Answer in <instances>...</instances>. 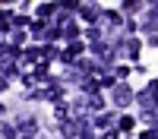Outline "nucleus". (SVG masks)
I'll return each instance as SVG.
<instances>
[{"label":"nucleus","mask_w":158,"mask_h":139,"mask_svg":"<svg viewBox=\"0 0 158 139\" xmlns=\"http://www.w3.org/2000/svg\"><path fill=\"white\" fill-rule=\"evenodd\" d=\"M63 35H67L70 41H76V38H79V29H76V22H70L67 29H63Z\"/></svg>","instance_id":"0eeeda50"},{"label":"nucleus","mask_w":158,"mask_h":139,"mask_svg":"<svg viewBox=\"0 0 158 139\" xmlns=\"http://www.w3.org/2000/svg\"><path fill=\"white\" fill-rule=\"evenodd\" d=\"M3 139H16V130H13V126H3Z\"/></svg>","instance_id":"9d476101"},{"label":"nucleus","mask_w":158,"mask_h":139,"mask_svg":"<svg viewBox=\"0 0 158 139\" xmlns=\"http://www.w3.org/2000/svg\"><path fill=\"white\" fill-rule=\"evenodd\" d=\"M92 54L98 57V63H111V47H108V44L95 41V44H92Z\"/></svg>","instance_id":"f03ea898"},{"label":"nucleus","mask_w":158,"mask_h":139,"mask_svg":"<svg viewBox=\"0 0 158 139\" xmlns=\"http://www.w3.org/2000/svg\"><path fill=\"white\" fill-rule=\"evenodd\" d=\"M3 88H6V76H0V92H3Z\"/></svg>","instance_id":"9b49d317"},{"label":"nucleus","mask_w":158,"mask_h":139,"mask_svg":"<svg viewBox=\"0 0 158 139\" xmlns=\"http://www.w3.org/2000/svg\"><path fill=\"white\" fill-rule=\"evenodd\" d=\"M76 54H82V44H79V41H73V44H70V51L63 54V60H67V63H73V57H76Z\"/></svg>","instance_id":"39448f33"},{"label":"nucleus","mask_w":158,"mask_h":139,"mask_svg":"<svg viewBox=\"0 0 158 139\" xmlns=\"http://www.w3.org/2000/svg\"><path fill=\"white\" fill-rule=\"evenodd\" d=\"M133 98H136V95H133V88H130V85H114V104H117V108H127Z\"/></svg>","instance_id":"f257e3e1"},{"label":"nucleus","mask_w":158,"mask_h":139,"mask_svg":"<svg viewBox=\"0 0 158 139\" xmlns=\"http://www.w3.org/2000/svg\"><path fill=\"white\" fill-rule=\"evenodd\" d=\"M54 13H57L54 3H41V6H38V16H54Z\"/></svg>","instance_id":"423d86ee"},{"label":"nucleus","mask_w":158,"mask_h":139,"mask_svg":"<svg viewBox=\"0 0 158 139\" xmlns=\"http://www.w3.org/2000/svg\"><path fill=\"white\" fill-rule=\"evenodd\" d=\"M79 13H82V19H89V22H92V19H98V10L92 6V3H82V6H79Z\"/></svg>","instance_id":"20e7f679"},{"label":"nucleus","mask_w":158,"mask_h":139,"mask_svg":"<svg viewBox=\"0 0 158 139\" xmlns=\"http://www.w3.org/2000/svg\"><path fill=\"white\" fill-rule=\"evenodd\" d=\"M89 108H92V111H101V108H104L101 95H92V98H89Z\"/></svg>","instance_id":"6e6552de"},{"label":"nucleus","mask_w":158,"mask_h":139,"mask_svg":"<svg viewBox=\"0 0 158 139\" xmlns=\"http://www.w3.org/2000/svg\"><path fill=\"white\" fill-rule=\"evenodd\" d=\"M3 111H6V108H3V104H0V114H3Z\"/></svg>","instance_id":"f8f14e48"},{"label":"nucleus","mask_w":158,"mask_h":139,"mask_svg":"<svg viewBox=\"0 0 158 139\" xmlns=\"http://www.w3.org/2000/svg\"><path fill=\"white\" fill-rule=\"evenodd\" d=\"M133 126V117H120V130H130Z\"/></svg>","instance_id":"1a4fd4ad"},{"label":"nucleus","mask_w":158,"mask_h":139,"mask_svg":"<svg viewBox=\"0 0 158 139\" xmlns=\"http://www.w3.org/2000/svg\"><path fill=\"white\" fill-rule=\"evenodd\" d=\"M22 139H35V136H22Z\"/></svg>","instance_id":"ddd939ff"},{"label":"nucleus","mask_w":158,"mask_h":139,"mask_svg":"<svg viewBox=\"0 0 158 139\" xmlns=\"http://www.w3.org/2000/svg\"><path fill=\"white\" fill-rule=\"evenodd\" d=\"M123 47H127V57H130V60H136V57H139V41H136V38H130Z\"/></svg>","instance_id":"7ed1b4c3"}]
</instances>
